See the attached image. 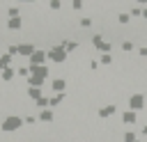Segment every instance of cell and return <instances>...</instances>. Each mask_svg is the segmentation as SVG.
<instances>
[{
  "mask_svg": "<svg viewBox=\"0 0 147 142\" xmlns=\"http://www.w3.org/2000/svg\"><path fill=\"white\" fill-rule=\"evenodd\" d=\"M44 57H46V53H41V50H39V53H34V55H32V62H41Z\"/></svg>",
  "mask_w": 147,
  "mask_h": 142,
  "instance_id": "obj_7",
  "label": "cell"
},
{
  "mask_svg": "<svg viewBox=\"0 0 147 142\" xmlns=\"http://www.w3.org/2000/svg\"><path fill=\"white\" fill-rule=\"evenodd\" d=\"M11 76H14L11 69H5V71H2V80H11Z\"/></svg>",
  "mask_w": 147,
  "mask_h": 142,
  "instance_id": "obj_8",
  "label": "cell"
},
{
  "mask_svg": "<svg viewBox=\"0 0 147 142\" xmlns=\"http://www.w3.org/2000/svg\"><path fill=\"white\" fill-rule=\"evenodd\" d=\"M129 105H131V112H133V110H140V108L145 105V96H142V94H136V96H131Z\"/></svg>",
  "mask_w": 147,
  "mask_h": 142,
  "instance_id": "obj_3",
  "label": "cell"
},
{
  "mask_svg": "<svg viewBox=\"0 0 147 142\" xmlns=\"http://www.w3.org/2000/svg\"><path fill=\"white\" fill-rule=\"evenodd\" d=\"M51 119H53V112L44 110V112H41V121H51Z\"/></svg>",
  "mask_w": 147,
  "mask_h": 142,
  "instance_id": "obj_9",
  "label": "cell"
},
{
  "mask_svg": "<svg viewBox=\"0 0 147 142\" xmlns=\"http://www.w3.org/2000/svg\"><path fill=\"white\" fill-rule=\"evenodd\" d=\"M18 53H21V55H30V53H32V44H23V46H18Z\"/></svg>",
  "mask_w": 147,
  "mask_h": 142,
  "instance_id": "obj_4",
  "label": "cell"
},
{
  "mask_svg": "<svg viewBox=\"0 0 147 142\" xmlns=\"http://www.w3.org/2000/svg\"><path fill=\"white\" fill-rule=\"evenodd\" d=\"M142 16H147V9H145V11H142Z\"/></svg>",
  "mask_w": 147,
  "mask_h": 142,
  "instance_id": "obj_14",
  "label": "cell"
},
{
  "mask_svg": "<svg viewBox=\"0 0 147 142\" xmlns=\"http://www.w3.org/2000/svg\"><path fill=\"white\" fill-rule=\"evenodd\" d=\"M53 87H55L57 92H62V89H64V80H55V82H53Z\"/></svg>",
  "mask_w": 147,
  "mask_h": 142,
  "instance_id": "obj_10",
  "label": "cell"
},
{
  "mask_svg": "<svg viewBox=\"0 0 147 142\" xmlns=\"http://www.w3.org/2000/svg\"><path fill=\"white\" fill-rule=\"evenodd\" d=\"M21 124H23V121H21L18 117H7V119H5V124H2V131H16Z\"/></svg>",
  "mask_w": 147,
  "mask_h": 142,
  "instance_id": "obj_1",
  "label": "cell"
},
{
  "mask_svg": "<svg viewBox=\"0 0 147 142\" xmlns=\"http://www.w3.org/2000/svg\"><path fill=\"white\" fill-rule=\"evenodd\" d=\"M131 48H133L131 41H124V44H122V50H131Z\"/></svg>",
  "mask_w": 147,
  "mask_h": 142,
  "instance_id": "obj_13",
  "label": "cell"
},
{
  "mask_svg": "<svg viewBox=\"0 0 147 142\" xmlns=\"http://www.w3.org/2000/svg\"><path fill=\"white\" fill-rule=\"evenodd\" d=\"M124 121H126V124H133V121H136V112H126V115H124Z\"/></svg>",
  "mask_w": 147,
  "mask_h": 142,
  "instance_id": "obj_6",
  "label": "cell"
},
{
  "mask_svg": "<svg viewBox=\"0 0 147 142\" xmlns=\"http://www.w3.org/2000/svg\"><path fill=\"white\" fill-rule=\"evenodd\" d=\"M18 25H21V21H18V18H14V21H9V27H18Z\"/></svg>",
  "mask_w": 147,
  "mask_h": 142,
  "instance_id": "obj_12",
  "label": "cell"
},
{
  "mask_svg": "<svg viewBox=\"0 0 147 142\" xmlns=\"http://www.w3.org/2000/svg\"><path fill=\"white\" fill-rule=\"evenodd\" d=\"M113 112H115V105H106L103 110H99V115H101V117H108V115H113Z\"/></svg>",
  "mask_w": 147,
  "mask_h": 142,
  "instance_id": "obj_5",
  "label": "cell"
},
{
  "mask_svg": "<svg viewBox=\"0 0 147 142\" xmlns=\"http://www.w3.org/2000/svg\"><path fill=\"white\" fill-rule=\"evenodd\" d=\"M48 57H51V60H55V62H62V60L67 57V53H64V48L55 46L53 50H48Z\"/></svg>",
  "mask_w": 147,
  "mask_h": 142,
  "instance_id": "obj_2",
  "label": "cell"
},
{
  "mask_svg": "<svg viewBox=\"0 0 147 142\" xmlns=\"http://www.w3.org/2000/svg\"><path fill=\"white\" fill-rule=\"evenodd\" d=\"M124 140H126V142H138V140H136V135H133V133H126V135H124Z\"/></svg>",
  "mask_w": 147,
  "mask_h": 142,
  "instance_id": "obj_11",
  "label": "cell"
}]
</instances>
